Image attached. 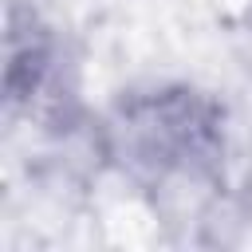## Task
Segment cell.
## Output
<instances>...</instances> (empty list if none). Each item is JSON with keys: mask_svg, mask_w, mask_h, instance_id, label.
Returning a JSON list of instances; mask_svg holds the SVG:
<instances>
[{"mask_svg": "<svg viewBox=\"0 0 252 252\" xmlns=\"http://www.w3.org/2000/svg\"><path fill=\"white\" fill-rule=\"evenodd\" d=\"M224 114L220 106L193 87H165L122 102L114 138L118 154L150 173H201L224 150Z\"/></svg>", "mask_w": 252, "mask_h": 252, "instance_id": "cell-1", "label": "cell"}, {"mask_svg": "<svg viewBox=\"0 0 252 252\" xmlns=\"http://www.w3.org/2000/svg\"><path fill=\"white\" fill-rule=\"evenodd\" d=\"M55 67L51 35L35 24V16L12 12L8 20V43H4V94L12 106H32L39 91L47 87Z\"/></svg>", "mask_w": 252, "mask_h": 252, "instance_id": "cell-2", "label": "cell"}]
</instances>
